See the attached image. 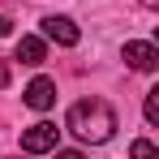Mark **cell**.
Here are the masks:
<instances>
[{
  "label": "cell",
  "mask_w": 159,
  "mask_h": 159,
  "mask_svg": "<svg viewBox=\"0 0 159 159\" xmlns=\"http://www.w3.org/2000/svg\"><path fill=\"white\" fill-rule=\"evenodd\" d=\"M69 129L78 133L82 142H107L116 133V112L103 99H82L69 107Z\"/></svg>",
  "instance_id": "6da1fadb"
},
{
  "label": "cell",
  "mask_w": 159,
  "mask_h": 159,
  "mask_svg": "<svg viewBox=\"0 0 159 159\" xmlns=\"http://www.w3.org/2000/svg\"><path fill=\"white\" fill-rule=\"evenodd\" d=\"M56 138H60V129L48 125V120H39V125H30V129L22 133V151H26V155H43V151L56 146Z\"/></svg>",
  "instance_id": "7a4b0ae2"
},
{
  "label": "cell",
  "mask_w": 159,
  "mask_h": 159,
  "mask_svg": "<svg viewBox=\"0 0 159 159\" xmlns=\"http://www.w3.org/2000/svg\"><path fill=\"white\" fill-rule=\"evenodd\" d=\"M52 103H56V82H52V78H34V82L26 86V107L48 112Z\"/></svg>",
  "instance_id": "3957f363"
},
{
  "label": "cell",
  "mask_w": 159,
  "mask_h": 159,
  "mask_svg": "<svg viewBox=\"0 0 159 159\" xmlns=\"http://www.w3.org/2000/svg\"><path fill=\"white\" fill-rule=\"evenodd\" d=\"M43 34H48V39H56V43H65V48H73V43L82 39V30L73 26L69 17H48V22H43Z\"/></svg>",
  "instance_id": "277c9868"
},
{
  "label": "cell",
  "mask_w": 159,
  "mask_h": 159,
  "mask_svg": "<svg viewBox=\"0 0 159 159\" xmlns=\"http://www.w3.org/2000/svg\"><path fill=\"white\" fill-rule=\"evenodd\" d=\"M125 60H129L138 73H151L159 65V52L151 48V43H125Z\"/></svg>",
  "instance_id": "5b68a950"
},
{
  "label": "cell",
  "mask_w": 159,
  "mask_h": 159,
  "mask_svg": "<svg viewBox=\"0 0 159 159\" xmlns=\"http://www.w3.org/2000/svg\"><path fill=\"white\" fill-rule=\"evenodd\" d=\"M43 56H48L43 39H34V34H22V43H17V60H22V65H43Z\"/></svg>",
  "instance_id": "8992f818"
},
{
  "label": "cell",
  "mask_w": 159,
  "mask_h": 159,
  "mask_svg": "<svg viewBox=\"0 0 159 159\" xmlns=\"http://www.w3.org/2000/svg\"><path fill=\"white\" fill-rule=\"evenodd\" d=\"M129 159H159V151H155L151 138H138V142L129 146Z\"/></svg>",
  "instance_id": "52a82bcc"
},
{
  "label": "cell",
  "mask_w": 159,
  "mask_h": 159,
  "mask_svg": "<svg viewBox=\"0 0 159 159\" xmlns=\"http://www.w3.org/2000/svg\"><path fill=\"white\" fill-rule=\"evenodd\" d=\"M146 120L159 125V90H146Z\"/></svg>",
  "instance_id": "ba28073f"
},
{
  "label": "cell",
  "mask_w": 159,
  "mask_h": 159,
  "mask_svg": "<svg viewBox=\"0 0 159 159\" xmlns=\"http://www.w3.org/2000/svg\"><path fill=\"white\" fill-rule=\"evenodd\" d=\"M9 73H13V69H9V60H0V90L9 86Z\"/></svg>",
  "instance_id": "9c48e42d"
},
{
  "label": "cell",
  "mask_w": 159,
  "mask_h": 159,
  "mask_svg": "<svg viewBox=\"0 0 159 159\" xmlns=\"http://www.w3.org/2000/svg\"><path fill=\"white\" fill-rule=\"evenodd\" d=\"M56 159H86L82 151H56Z\"/></svg>",
  "instance_id": "30bf717a"
},
{
  "label": "cell",
  "mask_w": 159,
  "mask_h": 159,
  "mask_svg": "<svg viewBox=\"0 0 159 159\" xmlns=\"http://www.w3.org/2000/svg\"><path fill=\"white\" fill-rule=\"evenodd\" d=\"M9 30H13V22H9V17H0V39H4Z\"/></svg>",
  "instance_id": "8fae6325"
},
{
  "label": "cell",
  "mask_w": 159,
  "mask_h": 159,
  "mask_svg": "<svg viewBox=\"0 0 159 159\" xmlns=\"http://www.w3.org/2000/svg\"><path fill=\"white\" fill-rule=\"evenodd\" d=\"M142 9H151V13H155V9H159V0H142Z\"/></svg>",
  "instance_id": "7c38bea8"
}]
</instances>
